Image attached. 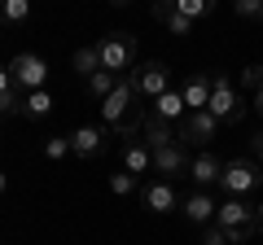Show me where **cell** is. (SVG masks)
<instances>
[{
    "mask_svg": "<svg viewBox=\"0 0 263 245\" xmlns=\"http://www.w3.org/2000/svg\"><path fill=\"white\" fill-rule=\"evenodd\" d=\"M141 122H145L141 96H136V88H132V75H123L119 84H114V92L101 101V127L110 136H132Z\"/></svg>",
    "mask_w": 263,
    "mask_h": 245,
    "instance_id": "6da1fadb",
    "label": "cell"
},
{
    "mask_svg": "<svg viewBox=\"0 0 263 245\" xmlns=\"http://www.w3.org/2000/svg\"><path fill=\"white\" fill-rule=\"evenodd\" d=\"M215 223L224 228L228 245H241V241H250V236L259 232V210H254L246 197H228V201H219Z\"/></svg>",
    "mask_w": 263,
    "mask_h": 245,
    "instance_id": "7a4b0ae2",
    "label": "cell"
},
{
    "mask_svg": "<svg viewBox=\"0 0 263 245\" xmlns=\"http://www.w3.org/2000/svg\"><path fill=\"white\" fill-rule=\"evenodd\" d=\"M97 57H101V70H110V75H132L136 57H141V39L132 31H114V35L97 39Z\"/></svg>",
    "mask_w": 263,
    "mask_h": 245,
    "instance_id": "3957f363",
    "label": "cell"
},
{
    "mask_svg": "<svg viewBox=\"0 0 263 245\" xmlns=\"http://www.w3.org/2000/svg\"><path fill=\"white\" fill-rule=\"evenodd\" d=\"M206 114L219 122V127H233V122L246 118V101L241 92L233 88V79L219 70V75H211V101H206Z\"/></svg>",
    "mask_w": 263,
    "mask_h": 245,
    "instance_id": "277c9868",
    "label": "cell"
},
{
    "mask_svg": "<svg viewBox=\"0 0 263 245\" xmlns=\"http://www.w3.org/2000/svg\"><path fill=\"white\" fill-rule=\"evenodd\" d=\"M259 184H263V171H259V162H254L250 153H237V158H228V162H224L219 189H224L228 197H250Z\"/></svg>",
    "mask_w": 263,
    "mask_h": 245,
    "instance_id": "5b68a950",
    "label": "cell"
},
{
    "mask_svg": "<svg viewBox=\"0 0 263 245\" xmlns=\"http://www.w3.org/2000/svg\"><path fill=\"white\" fill-rule=\"evenodd\" d=\"M132 88L141 101H158L162 92H171V70L167 62H141V66L132 70Z\"/></svg>",
    "mask_w": 263,
    "mask_h": 245,
    "instance_id": "8992f818",
    "label": "cell"
},
{
    "mask_svg": "<svg viewBox=\"0 0 263 245\" xmlns=\"http://www.w3.org/2000/svg\"><path fill=\"white\" fill-rule=\"evenodd\" d=\"M9 75H13V84H18V92H44V84H48V62L40 53H18L9 62Z\"/></svg>",
    "mask_w": 263,
    "mask_h": 245,
    "instance_id": "52a82bcc",
    "label": "cell"
},
{
    "mask_svg": "<svg viewBox=\"0 0 263 245\" xmlns=\"http://www.w3.org/2000/svg\"><path fill=\"white\" fill-rule=\"evenodd\" d=\"M219 136V122L211 118L206 110H197V114H184V122H180V132L176 140L184 145V149H197V153H206V145Z\"/></svg>",
    "mask_w": 263,
    "mask_h": 245,
    "instance_id": "ba28073f",
    "label": "cell"
},
{
    "mask_svg": "<svg viewBox=\"0 0 263 245\" xmlns=\"http://www.w3.org/2000/svg\"><path fill=\"white\" fill-rule=\"evenodd\" d=\"M141 206L149 210V215H176L184 201H180V193H176V184L171 179H141Z\"/></svg>",
    "mask_w": 263,
    "mask_h": 245,
    "instance_id": "9c48e42d",
    "label": "cell"
},
{
    "mask_svg": "<svg viewBox=\"0 0 263 245\" xmlns=\"http://www.w3.org/2000/svg\"><path fill=\"white\" fill-rule=\"evenodd\" d=\"M189 149L184 145H167V149H158L154 153V179H171V184H176V175H189Z\"/></svg>",
    "mask_w": 263,
    "mask_h": 245,
    "instance_id": "30bf717a",
    "label": "cell"
},
{
    "mask_svg": "<svg viewBox=\"0 0 263 245\" xmlns=\"http://www.w3.org/2000/svg\"><path fill=\"white\" fill-rule=\"evenodd\" d=\"M219 175H224V158L219 153H193V162H189V179L197 184V193H211L219 184Z\"/></svg>",
    "mask_w": 263,
    "mask_h": 245,
    "instance_id": "8fae6325",
    "label": "cell"
},
{
    "mask_svg": "<svg viewBox=\"0 0 263 245\" xmlns=\"http://www.w3.org/2000/svg\"><path fill=\"white\" fill-rule=\"evenodd\" d=\"M110 149V132H105V127H75V132H70V153H75V158H101V153Z\"/></svg>",
    "mask_w": 263,
    "mask_h": 245,
    "instance_id": "7c38bea8",
    "label": "cell"
},
{
    "mask_svg": "<svg viewBox=\"0 0 263 245\" xmlns=\"http://www.w3.org/2000/svg\"><path fill=\"white\" fill-rule=\"evenodd\" d=\"M180 210H184V219H189V223H197V228H211V223H215V210H219V201L211 197V193H189Z\"/></svg>",
    "mask_w": 263,
    "mask_h": 245,
    "instance_id": "4fadbf2b",
    "label": "cell"
},
{
    "mask_svg": "<svg viewBox=\"0 0 263 245\" xmlns=\"http://www.w3.org/2000/svg\"><path fill=\"white\" fill-rule=\"evenodd\" d=\"M180 96H184L189 114L206 110V101H211V70H197V75H189V79H184V88H180Z\"/></svg>",
    "mask_w": 263,
    "mask_h": 245,
    "instance_id": "5bb4252c",
    "label": "cell"
},
{
    "mask_svg": "<svg viewBox=\"0 0 263 245\" xmlns=\"http://www.w3.org/2000/svg\"><path fill=\"white\" fill-rule=\"evenodd\" d=\"M123 171L136 175V179H145L154 171V153H149L145 140H127V145H123Z\"/></svg>",
    "mask_w": 263,
    "mask_h": 245,
    "instance_id": "9a60e30c",
    "label": "cell"
},
{
    "mask_svg": "<svg viewBox=\"0 0 263 245\" xmlns=\"http://www.w3.org/2000/svg\"><path fill=\"white\" fill-rule=\"evenodd\" d=\"M141 140L149 145V153H158V149H167V145H176V132H171V122H162V118H154V114H145Z\"/></svg>",
    "mask_w": 263,
    "mask_h": 245,
    "instance_id": "2e32d148",
    "label": "cell"
},
{
    "mask_svg": "<svg viewBox=\"0 0 263 245\" xmlns=\"http://www.w3.org/2000/svg\"><path fill=\"white\" fill-rule=\"evenodd\" d=\"M154 118H162V122H184V114H189V105H184V96L171 88V92H162L158 101H154Z\"/></svg>",
    "mask_w": 263,
    "mask_h": 245,
    "instance_id": "e0dca14e",
    "label": "cell"
},
{
    "mask_svg": "<svg viewBox=\"0 0 263 245\" xmlns=\"http://www.w3.org/2000/svg\"><path fill=\"white\" fill-rule=\"evenodd\" d=\"M0 114H5V118L22 114V92H18V84H13L9 66H0Z\"/></svg>",
    "mask_w": 263,
    "mask_h": 245,
    "instance_id": "ac0fdd59",
    "label": "cell"
},
{
    "mask_svg": "<svg viewBox=\"0 0 263 245\" xmlns=\"http://www.w3.org/2000/svg\"><path fill=\"white\" fill-rule=\"evenodd\" d=\"M48 114H53V96H48V88L44 92H27L22 96V118H48Z\"/></svg>",
    "mask_w": 263,
    "mask_h": 245,
    "instance_id": "d6986e66",
    "label": "cell"
},
{
    "mask_svg": "<svg viewBox=\"0 0 263 245\" xmlns=\"http://www.w3.org/2000/svg\"><path fill=\"white\" fill-rule=\"evenodd\" d=\"M31 22V0H0V27H22Z\"/></svg>",
    "mask_w": 263,
    "mask_h": 245,
    "instance_id": "ffe728a7",
    "label": "cell"
},
{
    "mask_svg": "<svg viewBox=\"0 0 263 245\" xmlns=\"http://www.w3.org/2000/svg\"><path fill=\"white\" fill-rule=\"evenodd\" d=\"M176 13L197 27V22H206L211 13H215V0H176Z\"/></svg>",
    "mask_w": 263,
    "mask_h": 245,
    "instance_id": "44dd1931",
    "label": "cell"
},
{
    "mask_svg": "<svg viewBox=\"0 0 263 245\" xmlns=\"http://www.w3.org/2000/svg\"><path fill=\"white\" fill-rule=\"evenodd\" d=\"M70 62H75V70L84 75V84L97 75V70H101V57H97V44H84V48H75V57H70Z\"/></svg>",
    "mask_w": 263,
    "mask_h": 245,
    "instance_id": "7402d4cb",
    "label": "cell"
},
{
    "mask_svg": "<svg viewBox=\"0 0 263 245\" xmlns=\"http://www.w3.org/2000/svg\"><path fill=\"white\" fill-rule=\"evenodd\" d=\"M119 79H123V75H110V70H97V75L84 84V92L92 96V101H105V96L114 92V84H119Z\"/></svg>",
    "mask_w": 263,
    "mask_h": 245,
    "instance_id": "603a6c76",
    "label": "cell"
},
{
    "mask_svg": "<svg viewBox=\"0 0 263 245\" xmlns=\"http://www.w3.org/2000/svg\"><path fill=\"white\" fill-rule=\"evenodd\" d=\"M110 193L114 197H132V193H141V179L127 175V171H114L110 175Z\"/></svg>",
    "mask_w": 263,
    "mask_h": 245,
    "instance_id": "cb8c5ba5",
    "label": "cell"
},
{
    "mask_svg": "<svg viewBox=\"0 0 263 245\" xmlns=\"http://www.w3.org/2000/svg\"><path fill=\"white\" fill-rule=\"evenodd\" d=\"M66 153H70V136H48V140H44V158L62 162Z\"/></svg>",
    "mask_w": 263,
    "mask_h": 245,
    "instance_id": "d4e9b609",
    "label": "cell"
},
{
    "mask_svg": "<svg viewBox=\"0 0 263 245\" xmlns=\"http://www.w3.org/2000/svg\"><path fill=\"white\" fill-rule=\"evenodd\" d=\"M241 88H246V92H259V88H263V66H259V62H250V66L241 70Z\"/></svg>",
    "mask_w": 263,
    "mask_h": 245,
    "instance_id": "484cf974",
    "label": "cell"
},
{
    "mask_svg": "<svg viewBox=\"0 0 263 245\" xmlns=\"http://www.w3.org/2000/svg\"><path fill=\"white\" fill-rule=\"evenodd\" d=\"M162 27H167V35H193V22H189V18H180V13H171V18L162 22Z\"/></svg>",
    "mask_w": 263,
    "mask_h": 245,
    "instance_id": "4316f807",
    "label": "cell"
},
{
    "mask_svg": "<svg viewBox=\"0 0 263 245\" xmlns=\"http://www.w3.org/2000/svg\"><path fill=\"white\" fill-rule=\"evenodd\" d=\"M233 13H237V18H259V13H263V0H237Z\"/></svg>",
    "mask_w": 263,
    "mask_h": 245,
    "instance_id": "83f0119b",
    "label": "cell"
},
{
    "mask_svg": "<svg viewBox=\"0 0 263 245\" xmlns=\"http://www.w3.org/2000/svg\"><path fill=\"white\" fill-rule=\"evenodd\" d=\"M202 245H228V236H224V228H219V223H211L206 232H202Z\"/></svg>",
    "mask_w": 263,
    "mask_h": 245,
    "instance_id": "f1b7e54d",
    "label": "cell"
},
{
    "mask_svg": "<svg viewBox=\"0 0 263 245\" xmlns=\"http://www.w3.org/2000/svg\"><path fill=\"white\" fill-rule=\"evenodd\" d=\"M149 13H154V18H158V22H167L171 13H176V0H158V5H154Z\"/></svg>",
    "mask_w": 263,
    "mask_h": 245,
    "instance_id": "f546056e",
    "label": "cell"
},
{
    "mask_svg": "<svg viewBox=\"0 0 263 245\" xmlns=\"http://www.w3.org/2000/svg\"><path fill=\"white\" fill-rule=\"evenodd\" d=\"M250 158L259 162V171H263V132H254V136H250Z\"/></svg>",
    "mask_w": 263,
    "mask_h": 245,
    "instance_id": "4dcf8cb0",
    "label": "cell"
},
{
    "mask_svg": "<svg viewBox=\"0 0 263 245\" xmlns=\"http://www.w3.org/2000/svg\"><path fill=\"white\" fill-rule=\"evenodd\" d=\"M5 193H9V171H0V201H5Z\"/></svg>",
    "mask_w": 263,
    "mask_h": 245,
    "instance_id": "1f68e13d",
    "label": "cell"
},
{
    "mask_svg": "<svg viewBox=\"0 0 263 245\" xmlns=\"http://www.w3.org/2000/svg\"><path fill=\"white\" fill-rule=\"evenodd\" d=\"M254 114H259V118H263V88H259V92H254Z\"/></svg>",
    "mask_w": 263,
    "mask_h": 245,
    "instance_id": "d6a6232c",
    "label": "cell"
},
{
    "mask_svg": "<svg viewBox=\"0 0 263 245\" xmlns=\"http://www.w3.org/2000/svg\"><path fill=\"white\" fill-rule=\"evenodd\" d=\"M254 210H259V236H263V201H259V206H254Z\"/></svg>",
    "mask_w": 263,
    "mask_h": 245,
    "instance_id": "836d02e7",
    "label": "cell"
},
{
    "mask_svg": "<svg viewBox=\"0 0 263 245\" xmlns=\"http://www.w3.org/2000/svg\"><path fill=\"white\" fill-rule=\"evenodd\" d=\"M259 22H263V13H259Z\"/></svg>",
    "mask_w": 263,
    "mask_h": 245,
    "instance_id": "e575fe53",
    "label": "cell"
},
{
    "mask_svg": "<svg viewBox=\"0 0 263 245\" xmlns=\"http://www.w3.org/2000/svg\"><path fill=\"white\" fill-rule=\"evenodd\" d=\"M0 245H5V241H0Z\"/></svg>",
    "mask_w": 263,
    "mask_h": 245,
    "instance_id": "d590c367",
    "label": "cell"
}]
</instances>
